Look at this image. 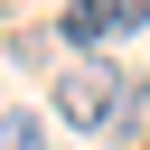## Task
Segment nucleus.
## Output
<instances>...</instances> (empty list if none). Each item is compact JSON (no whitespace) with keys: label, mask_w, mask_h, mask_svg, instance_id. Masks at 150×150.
<instances>
[{"label":"nucleus","mask_w":150,"mask_h":150,"mask_svg":"<svg viewBox=\"0 0 150 150\" xmlns=\"http://www.w3.org/2000/svg\"><path fill=\"white\" fill-rule=\"evenodd\" d=\"M131 112V75L112 66V56H66V75H56V122L66 131H112Z\"/></svg>","instance_id":"obj_1"},{"label":"nucleus","mask_w":150,"mask_h":150,"mask_svg":"<svg viewBox=\"0 0 150 150\" xmlns=\"http://www.w3.org/2000/svg\"><path fill=\"white\" fill-rule=\"evenodd\" d=\"M0 150H47V131H38L28 112H0Z\"/></svg>","instance_id":"obj_3"},{"label":"nucleus","mask_w":150,"mask_h":150,"mask_svg":"<svg viewBox=\"0 0 150 150\" xmlns=\"http://www.w3.org/2000/svg\"><path fill=\"white\" fill-rule=\"evenodd\" d=\"M141 19H150V0H122V28H141Z\"/></svg>","instance_id":"obj_4"},{"label":"nucleus","mask_w":150,"mask_h":150,"mask_svg":"<svg viewBox=\"0 0 150 150\" xmlns=\"http://www.w3.org/2000/svg\"><path fill=\"white\" fill-rule=\"evenodd\" d=\"M112 28H122V0H66V47L75 56H94Z\"/></svg>","instance_id":"obj_2"}]
</instances>
